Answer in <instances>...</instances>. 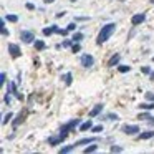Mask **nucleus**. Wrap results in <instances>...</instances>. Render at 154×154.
<instances>
[{"label":"nucleus","mask_w":154,"mask_h":154,"mask_svg":"<svg viewBox=\"0 0 154 154\" xmlns=\"http://www.w3.org/2000/svg\"><path fill=\"white\" fill-rule=\"evenodd\" d=\"M101 131H103V124H98V126L91 128V133H101Z\"/></svg>","instance_id":"27"},{"label":"nucleus","mask_w":154,"mask_h":154,"mask_svg":"<svg viewBox=\"0 0 154 154\" xmlns=\"http://www.w3.org/2000/svg\"><path fill=\"white\" fill-rule=\"evenodd\" d=\"M61 17H65V12H58L57 14V18H61Z\"/></svg>","instance_id":"38"},{"label":"nucleus","mask_w":154,"mask_h":154,"mask_svg":"<svg viewBox=\"0 0 154 154\" xmlns=\"http://www.w3.org/2000/svg\"><path fill=\"white\" fill-rule=\"evenodd\" d=\"M146 98H147L149 101H154V94H152V93H146Z\"/></svg>","instance_id":"35"},{"label":"nucleus","mask_w":154,"mask_h":154,"mask_svg":"<svg viewBox=\"0 0 154 154\" xmlns=\"http://www.w3.org/2000/svg\"><path fill=\"white\" fill-rule=\"evenodd\" d=\"M80 124H81V119H78V118H75V119L65 123L63 126H61V129H60V139L65 141V139H66V136H68V133H70V131H73L75 128L80 126Z\"/></svg>","instance_id":"2"},{"label":"nucleus","mask_w":154,"mask_h":154,"mask_svg":"<svg viewBox=\"0 0 154 154\" xmlns=\"http://www.w3.org/2000/svg\"><path fill=\"white\" fill-rule=\"evenodd\" d=\"M121 131H123L124 134H128V136H133V134L139 133V126H137V124H124V126L121 128Z\"/></svg>","instance_id":"4"},{"label":"nucleus","mask_w":154,"mask_h":154,"mask_svg":"<svg viewBox=\"0 0 154 154\" xmlns=\"http://www.w3.org/2000/svg\"><path fill=\"white\" fill-rule=\"evenodd\" d=\"M27 8H28V10H33L35 5H33V4H27Z\"/></svg>","instance_id":"37"},{"label":"nucleus","mask_w":154,"mask_h":154,"mask_svg":"<svg viewBox=\"0 0 154 154\" xmlns=\"http://www.w3.org/2000/svg\"><path fill=\"white\" fill-rule=\"evenodd\" d=\"M139 109H144V111L154 109V101H152V103H141L139 104Z\"/></svg>","instance_id":"18"},{"label":"nucleus","mask_w":154,"mask_h":154,"mask_svg":"<svg viewBox=\"0 0 154 154\" xmlns=\"http://www.w3.org/2000/svg\"><path fill=\"white\" fill-rule=\"evenodd\" d=\"M119 60H121V55H119V53H114L113 57L108 60V66H109V68L118 66V65H119Z\"/></svg>","instance_id":"8"},{"label":"nucleus","mask_w":154,"mask_h":154,"mask_svg":"<svg viewBox=\"0 0 154 154\" xmlns=\"http://www.w3.org/2000/svg\"><path fill=\"white\" fill-rule=\"evenodd\" d=\"M85 38V35L81 33V32H76V33H73V37H71V40L73 42H76V43H80L81 40H83Z\"/></svg>","instance_id":"19"},{"label":"nucleus","mask_w":154,"mask_h":154,"mask_svg":"<svg viewBox=\"0 0 154 154\" xmlns=\"http://www.w3.org/2000/svg\"><path fill=\"white\" fill-rule=\"evenodd\" d=\"M75 20L76 22H85V20H88V17H76Z\"/></svg>","instance_id":"36"},{"label":"nucleus","mask_w":154,"mask_h":154,"mask_svg":"<svg viewBox=\"0 0 154 154\" xmlns=\"http://www.w3.org/2000/svg\"><path fill=\"white\" fill-rule=\"evenodd\" d=\"M8 53H10V57L12 58H18V57H22V51H20V47L18 45H15V43H8Z\"/></svg>","instance_id":"6"},{"label":"nucleus","mask_w":154,"mask_h":154,"mask_svg":"<svg viewBox=\"0 0 154 154\" xmlns=\"http://www.w3.org/2000/svg\"><path fill=\"white\" fill-rule=\"evenodd\" d=\"M149 124H151V126H154V118H151V119H149Z\"/></svg>","instance_id":"40"},{"label":"nucleus","mask_w":154,"mask_h":154,"mask_svg":"<svg viewBox=\"0 0 154 154\" xmlns=\"http://www.w3.org/2000/svg\"><path fill=\"white\" fill-rule=\"evenodd\" d=\"M58 32H60L58 25H51V27H48V28H43V35H45V37H50V35L58 33Z\"/></svg>","instance_id":"9"},{"label":"nucleus","mask_w":154,"mask_h":154,"mask_svg":"<svg viewBox=\"0 0 154 154\" xmlns=\"http://www.w3.org/2000/svg\"><path fill=\"white\" fill-rule=\"evenodd\" d=\"M80 63H81V66H83V68H90V66H93V65H94V58H93V55L85 53L83 57H81Z\"/></svg>","instance_id":"5"},{"label":"nucleus","mask_w":154,"mask_h":154,"mask_svg":"<svg viewBox=\"0 0 154 154\" xmlns=\"http://www.w3.org/2000/svg\"><path fill=\"white\" fill-rule=\"evenodd\" d=\"M96 151H98V144L96 143H91L90 146H86L83 149V152L85 154H91V152H96Z\"/></svg>","instance_id":"14"},{"label":"nucleus","mask_w":154,"mask_h":154,"mask_svg":"<svg viewBox=\"0 0 154 154\" xmlns=\"http://www.w3.org/2000/svg\"><path fill=\"white\" fill-rule=\"evenodd\" d=\"M149 80L154 81V71H151V73H149Z\"/></svg>","instance_id":"39"},{"label":"nucleus","mask_w":154,"mask_h":154,"mask_svg":"<svg viewBox=\"0 0 154 154\" xmlns=\"http://www.w3.org/2000/svg\"><path fill=\"white\" fill-rule=\"evenodd\" d=\"M118 71L119 73H128V71H131V66L129 65H118Z\"/></svg>","instance_id":"20"},{"label":"nucleus","mask_w":154,"mask_h":154,"mask_svg":"<svg viewBox=\"0 0 154 154\" xmlns=\"http://www.w3.org/2000/svg\"><path fill=\"white\" fill-rule=\"evenodd\" d=\"M0 30H2V35H4V37H8V35H10V33H8V30L5 28V20L0 22Z\"/></svg>","instance_id":"22"},{"label":"nucleus","mask_w":154,"mask_h":154,"mask_svg":"<svg viewBox=\"0 0 154 154\" xmlns=\"http://www.w3.org/2000/svg\"><path fill=\"white\" fill-rule=\"evenodd\" d=\"M81 50V47H80V43H76V42H75L73 45H71V51H73V53H78V51Z\"/></svg>","instance_id":"26"},{"label":"nucleus","mask_w":154,"mask_h":154,"mask_svg":"<svg viewBox=\"0 0 154 154\" xmlns=\"http://www.w3.org/2000/svg\"><path fill=\"white\" fill-rule=\"evenodd\" d=\"M5 20L12 22V23H17V22H18V17H17V15H7V17H5Z\"/></svg>","instance_id":"23"},{"label":"nucleus","mask_w":154,"mask_h":154,"mask_svg":"<svg viewBox=\"0 0 154 154\" xmlns=\"http://www.w3.org/2000/svg\"><path fill=\"white\" fill-rule=\"evenodd\" d=\"M106 118H108L109 121H116V119H118V114H116V113H108Z\"/></svg>","instance_id":"28"},{"label":"nucleus","mask_w":154,"mask_h":154,"mask_svg":"<svg viewBox=\"0 0 154 154\" xmlns=\"http://www.w3.org/2000/svg\"><path fill=\"white\" fill-rule=\"evenodd\" d=\"M76 144H70V146H65V147H61V149L60 151H58V152H60V154H66V152H71V151H73V149H76Z\"/></svg>","instance_id":"15"},{"label":"nucleus","mask_w":154,"mask_h":154,"mask_svg":"<svg viewBox=\"0 0 154 154\" xmlns=\"http://www.w3.org/2000/svg\"><path fill=\"white\" fill-rule=\"evenodd\" d=\"M20 40L23 42V43H32V42H35L37 38H35V33L30 30H23L20 32Z\"/></svg>","instance_id":"3"},{"label":"nucleus","mask_w":154,"mask_h":154,"mask_svg":"<svg viewBox=\"0 0 154 154\" xmlns=\"http://www.w3.org/2000/svg\"><path fill=\"white\" fill-rule=\"evenodd\" d=\"M114 30H116V23H106L104 27H101L100 33H98V38H96V43L101 45L106 40H109L111 35L114 33Z\"/></svg>","instance_id":"1"},{"label":"nucleus","mask_w":154,"mask_h":154,"mask_svg":"<svg viewBox=\"0 0 154 154\" xmlns=\"http://www.w3.org/2000/svg\"><path fill=\"white\" fill-rule=\"evenodd\" d=\"M152 61H154V57H152Z\"/></svg>","instance_id":"44"},{"label":"nucleus","mask_w":154,"mask_h":154,"mask_svg":"<svg viewBox=\"0 0 154 154\" xmlns=\"http://www.w3.org/2000/svg\"><path fill=\"white\" fill-rule=\"evenodd\" d=\"M151 4H154V0H151Z\"/></svg>","instance_id":"43"},{"label":"nucleus","mask_w":154,"mask_h":154,"mask_svg":"<svg viewBox=\"0 0 154 154\" xmlns=\"http://www.w3.org/2000/svg\"><path fill=\"white\" fill-rule=\"evenodd\" d=\"M33 43H35V48H37L38 51H42V50H45V48H47V45H45L43 40H35Z\"/></svg>","instance_id":"17"},{"label":"nucleus","mask_w":154,"mask_h":154,"mask_svg":"<svg viewBox=\"0 0 154 154\" xmlns=\"http://www.w3.org/2000/svg\"><path fill=\"white\" fill-rule=\"evenodd\" d=\"M91 128H93L91 119H88V121H85V123L80 124V131H88V129H91Z\"/></svg>","instance_id":"16"},{"label":"nucleus","mask_w":154,"mask_h":154,"mask_svg":"<svg viewBox=\"0 0 154 154\" xmlns=\"http://www.w3.org/2000/svg\"><path fill=\"white\" fill-rule=\"evenodd\" d=\"M12 118H14V113H8V114H5V116H4V119H2V124H7L8 121L12 119Z\"/></svg>","instance_id":"25"},{"label":"nucleus","mask_w":154,"mask_h":154,"mask_svg":"<svg viewBox=\"0 0 154 154\" xmlns=\"http://www.w3.org/2000/svg\"><path fill=\"white\" fill-rule=\"evenodd\" d=\"M23 119H25V113H20L17 118H15V121H14V123H12V126H14V129H17V128L20 126L22 123H23Z\"/></svg>","instance_id":"11"},{"label":"nucleus","mask_w":154,"mask_h":154,"mask_svg":"<svg viewBox=\"0 0 154 154\" xmlns=\"http://www.w3.org/2000/svg\"><path fill=\"white\" fill-rule=\"evenodd\" d=\"M68 32H75V30H76V20H75V22H71V23L70 25H68Z\"/></svg>","instance_id":"29"},{"label":"nucleus","mask_w":154,"mask_h":154,"mask_svg":"<svg viewBox=\"0 0 154 154\" xmlns=\"http://www.w3.org/2000/svg\"><path fill=\"white\" fill-rule=\"evenodd\" d=\"M98 141V137H83V139H80V141H76V146H83V144H91V143H96Z\"/></svg>","instance_id":"10"},{"label":"nucleus","mask_w":154,"mask_h":154,"mask_svg":"<svg viewBox=\"0 0 154 154\" xmlns=\"http://www.w3.org/2000/svg\"><path fill=\"white\" fill-rule=\"evenodd\" d=\"M151 137H154V131H146V133H139L136 136V139H151Z\"/></svg>","instance_id":"12"},{"label":"nucleus","mask_w":154,"mask_h":154,"mask_svg":"<svg viewBox=\"0 0 154 154\" xmlns=\"http://www.w3.org/2000/svg\"><path fill=\"white\" fill-rule=\"evenodd\" d=\"M45 4H53V0H45Z\"/></svg>","instance_id":"41"},{"label":"nucleus","mask_w":154,"mask_h":154,"mask_svg":"<svg viewBox=\"0 0 154 154\" xmlns=\"http://www.w3.org/2000/svg\"><path fill=\"white\" fill-rule=\"evenodd\" d=\"M70 2H76V0H70Z\"/></svg>","instance_id":"42"},{"label":"nucleus","mask_w":154,"mask_h":154,"mask_svg":"<svg viewBox=\"0 0 154 154\" xmlns=\"http://www.w3.org/2000/svg\"><path fill=\"white\" fill-rule=\"evenodd\" d=\"M73 43H75L73 40H65L63 43H61V47H63V48H68V47H71V45H73Z\"/></svg>","instance_id":"30"},{"label":"nucleus","mask_w":154,"mask_h":154,"mask_svg":"<svg viewBox=\"0 0 154 154\" xmlns=\"http://www.w3.org/2000/svg\"><path fill=\"white\" fill-rule=\"evenodd\" d=\"M103 108H104V104H96V106L93 108V109L90 111V118H94V116H98V114L103 111Z\"/></svg>","instance_id":"13"},{"label":"nucleus","mask_w":154,"mask_h":154,"mask_svg":"<svg viewBox=\"0 0 154 154\" xmlns=\"http://www.w3.org/2000/svg\"><path fill=\"white\" fill-rule=\"evenodd\" d=\"M144 20H146V14H136V15L131 17V25H133V27H137V25H141Z\"/></svg>","instance_id":"7"},{"label":"nucleus","mask_w":154,"mask_h":154,"mask_svg":"<svg viewBox=\"0 0 154 154\" xmlns=\"http://www.w3.org/2000/svg\"><path fill=\"white\" fill-rule=\"evenodd\" d=\"M109 151H111V152H123V147H121V146H114V144H113V146H111L109 147Z\"/></svg>","instance_id":"24"},{"label":"nucleus","mask_w":154,"mask_h":154,"mask_svg":"<svg viewBox=\"0 0 154 154\" xmlns=\"http://www.w3.org/2000/svg\"><path fill=\"white\" fill-rule=\"evenodd\" d=\"M4 101H5V104H10V101H12V98H10V93H7V94H5Z\"/></svg>","instance_id":"33"},{"label":"nucleus","mask_w":154,"mask_h":154,"mask_svg":"<svg viewBox=\"0 0 154 154\" xmlns=\"http://www.w3.org/2000/svg\"><path fill=\"white\" fill-rule=\"evenodd\" d=\"M141 71H143L144 75H149L151 73V68L149 66H143V68H141Z\"/></svg>","instance_id":"34"},{"label":"nucleus","mask_w":154,"mask_h":154,"mask_svg":"<svg viewBox=\"0 0 154 154\" xmlns=\"http://www.w3.org/2000/svg\"><path fill=\"white\" fill-rule=\"evenodd\" d=\"M139 119H151L149 113H141V114H139Z\"/></svg>","instance_id":"32"},{"label":"nucleus","mask_w":154,"mask_h":154,"mask_svg":"<svg viewBox=\"0 0 154 154\" xmlns=\"http://www.w3.org/2000/svg\"><path fill=\"white\" fill-rule=\"evenodd\" d=\"M61 80H65V83L70 86L71 81H73V75H71V73H66V75H63V76H61Z\"/></svg>","instance_id":"21"},{"label":"nucleus","mask_w":154,"mask_h":154,"mask_svg":"<svg viewBox=\"0 0 154 154\" xmlns=\"http://www.w3.org/2000/svg\"><path fill=\"white\" fill-rule=\"evenodd\" d=\"M5 81H7V73H4V71H2V73H0V83L5 85Z\"/></svg>","instance_id":"31"}]
</instances>
